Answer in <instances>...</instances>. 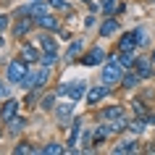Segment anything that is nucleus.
<instances>
[{"label": "nucleus", "instance_id": "nucleus-1", "mask_svg": "<svg viewBox=\"0 0 155 155\" xmlns=\"http://www.w3.org/2000/svg\"><path fill=\"white\" fill-rule=\"evenodd\" d=\"M124 79V66L121 61H118V55L110 58V61H105V68H103V84H116V82H121Z\"/></svg>", "mask_w": 155, "mask_h": 155}, {"label": "nucleus", "instance_id": "nucleus-2", "mask_svg": "<svg viewBox=\"0 0 155 155\" xmlns=\"http://www.w3.org/2000/svg\"><path fill=\"white\" fill-rule=\"evenodd\" d=\"M58 95H68V97L76 103V100L87 97V84H84L82 79H76V82H71V84H61V87H58Z\"/></svg>", "mask_w": 155, "mask_h": 155}, {"label": "nucleus", "instance_id": "nucleus-3", "mask_svg": "<svg viewBox=\"0 0 155 155\" xmlns=\"http://www.w3.org/2000/svg\"><path fill=\"white\" fill-rule=\"evenodd\" d=\"M26 63L18 58V61H11L8 66H5V76H8V82H13V84H21L26 79Z\"/></svg>", "mask_w": 155, "mask_h": 155}, {"label": "nucleus", "instance_id": "nucleus-4", "mask_svg": "<svg viewBox=\"0 0 155 155\" xmlns=\"http://www.w3.org/2000/svg\"><path fill=\"white\" fill-rule=\"evenodd\" d=\"M45 82H48V66H42V68H37V71H29L21 84H24L26 90H40Z\"/></svg>", "mask_w": 155, "mask_h": 155}, {"label": "nucleus", "instance_id": "nucleus-5", "mask_svg": "<svg viewBox=\"0 0 155 155\" xmlns=\"http://www.w3.org/2000/svg\"><path fill=\"white\" fill-rule=\"evenodd\" d=\"M108 92H110V87H108V84L92 87V90H87V103H90V105H97L100 100H105V97H108Z\"/></svg>", "mask_w": 155, "mask_h": 155}, {"label": "nucleus", "instance_id": "nucleus-6", "mask_svg": "<svg viewBox=\"0 0 155 155\" xmlns=\"http://www.w3.org/2000/svg\"><path fill=\"white\" fill-rule=\"evenodd\" d=\"M105 61V50L103 48H92L87 55H82V63L84 66H97V63H103Z\"/></svg>", "mask_w": 155, "mask_h": 155}, {"label": "nucleus", "instance_id": "nucleus-7", "mask_svg": "<svg viewBox=\"0 0 155 155\" xmlns=\"http://www.w3.org/2000/svg\"><path fill=\"white\" fill-rule=\"evenodd\" d=\"M71 116H74V100H71V103H61V105L55 108V118L61 121V126H66Z\"/></svg>", "mask_w": 155, "mask_h": 155}, {"label": "nucleus", "instance_id": "nucleus-8", "mask_svg": "<svg viewBox=\"0 0 155 155\" xmlns=\"http://www.w3.org/2000/svg\"><path fill=\"white\" fill-rule=\"evenodd\" d=\"M16 110H18V100L16 97H11V100H5L3 103V110H0V116H3V121L8 124L13 116H16Z\"/></svg>", "mask_w": 155, "mask_h": 155}, {"label": "nucleus", "instance_id": "nucleus-9", "mask_svg": "<svg viewBox=\"0 0 155 155\" xmlns=\"http://www.w3.org/2000/svg\"><path fill=\"white\" fill-rule=\"evenodd\" d=\"M134 48H137V34H134V32H126L121 40H118V50H121V53H131Z\"/></svg>", "mask_w": 155, "mask_h": 155}, {"label": "nucleus", "instance_id": "nucleus-10", "mask_svg": "<svg viewBox=\"0 0 155 155\" xmlns=\"http://www.w3.org/2000/svg\"><path fill=\"white\" fill-rule=\"evenodd\" d=\"M79 134H82V118H76L74 121V126H71V137H68V153H74L76 150V139H79Z\"/></svg>", "mask_w": 155, "mask_h": 155}, {"label": "nucleus", "instance_id": "nucleus-11", "mask_svg": "<svg viewBox=\"0 0 155 155\" xmlns=\"http://www.w3.org/2000/svg\"><path fill=\"white\" fill-rule=\"evenodd\" d=\"M32 18H18L16 24H13V37H24L26 32H29V29H32Z\"/></svg>", "mask_w": 155, "mask_h": 155}, {"label": "nucleus", "instance_id": "nucleus-12", "mask_svg": "<svg viewBox=\"0 0 155 155\" xmlns=\"http://www.w3.org/2000/svg\"><path fill=\"white\" fill-rule=\"evenodd\" d=\"M21 61H24V63H37V61H40V53L34 50V45H24V48H21Z\"/></svg>", "mask_w": 155, "mask_h": 155}, {"label": "nucleus", "instance_id": "nucleus-13", "mask_svg": "<svg viewBox=\"0 0 155 155\" xmlns=\"http://www.w3.org/2000/svg\"><path fill=\"white\" fill-rule=\"evenodd\" d=\"M103 118H105V121H121V118H126V116H124V108H105V110H103Z\"/></svg>", "mask_w": 155, "mask_h": 155}, {"label": "nucleus", "instance_id": "nucleus-14", "mask_svg": "<svg viewBox=\"0 0 155 155\" xmlns=\"http://www.w3.org/2000/svg\"><path fill=\"white\" fill-rule=\"evenodd\" d=\"M37 24H40L42 29H48V32H55V29H58V18H53L50 13H45V16L37 18Z\"/></svg>", "mask_w": 155, "mask_h": 155}, {"label": "nucleus", "instance_id": "nucleus-15", "mask_svg": "<svg viewBox=\"0 0 155 155\" xmlns=\"http://www.w3.org/2000/svg\"><path fill=\"white\" fill-rule=\"evenodd\" d=\"M134 71H137L142 79L150 76V61H147V58H137V61H134Z\"/></svg>", "mask_w": 155, "mask_h": 155}, {"label": "nucleus", "instance_id": "nucleus-16", "mask_svg": "<svg viewBox=\"0 0 155 155\" xmlns=\"http://www.w3.org/2000/svg\"><path fill=\"white\" fill-rule=\"evenodd\" d=\"M82 48H84V42H82V40H74L71 45H68V50H66V61H74V58L82 53Z\"/></svg>", "mask_w": 155, "mask_h": 155}, {"label": "nucleus", "instance_id": "nucleus-17", "mask_svg": "<svg viewBox=\"0 0 155 155\" xmlns=\"http://www.w3.org/2000/svg\"><path fill=\"white\" fill-rule=\"evenodd\" d=\"M137 150H139L137 142H131V139H129V142H121V145H116V147H113V153H116V155H118V153H137Z\"/></svg>", "mask_w": 155, "mask_h": 155}, {"label": "nucleus", "instance_id": "nucleus-18", "mask_svg": "<svg viewBox=\"0 0 155 155\" xmlns=\"http://www.w3.org/2000/svg\"><path fill=\"white\" fill-rule=\"evenodd\" d=\"M116 29H118V21H116V18H108L105 24L100 26V34H103V37H110V34H113Z\"/></svg>", "mask_w": 155, "mask_h": 155}, {"label": "nucleus", "instance_id": "nucleus-19", "mask_svg": "<svg viewBox=\"0 0 155 155\" xmlns=\"http://www.w3.org/2000/svg\"><path fill=\"white\" fill-rule=\"evenodd\" d=\"M40 45H42L45 53H55V40H53L50 34H42V37H40Z\"/></svg>", "mask_w": 155, "mask_h": 155}, {"label": "nucleus", "instance_id": "nucleus-20", "mask_svg": "<svg viewBox=\"0 0 155 155\" xmlns=\"http://www.w3.org/2000/svg\"><path fill=\"white\" fill-rule=\"evenodd\" d=\"M24 118H18V116H13V118H11V121H8V131H11V134H18V131H21V129H24Z\"/></svg>", "mask_w": 155, "mask_h": 155}, {"label": "nucleus", "instance_id": "nucleus-21", "mask_svg": "<svg viewBox=\"0 0 155 155\" xmlns=\"http://www.w3.org/2000/svg\"><path fill=\"white\" fill-rule=\"evenodd\" d=\"M63 150H66V147H61L58 142H50V145H45V147H42V155H61Z\"/></svg>", "mask_w": 155, "mask_h": 155}, {"label": "nucleus", "instance_id": "nucleus-22", "mask_svg": "<svg viewBox=\"0 0 155 155\" xmlns=\"http://www.w3.org/2000/svg\"><path fill=\"white\" fill-rule=\"evenodd\" d=\"M139 79H142V76H139V74L134 71V74H126V76L121 79V84H124V87H137V84H139Z\"/></svg>", "mask_w": 155, "mask_h": 155}, {"label": "nucleus", "instance_id": "nucleus-23", "mask_svg": "<svg viewBox=\"0 0 155 155\" xmlns=\"http://www.w3.org/2000/svg\"><path fill=\"white\" fill-rule=\"evenodd\" d=\"M145 126H147V121H142V118H137V121H131L129 126H126V129H129L131 134H142V131H145Z\"/></svg>", "mask_w": 155, "mask_h": 155}, {"label": "nucleus", "instance_id": "nucleus-24", "mask_svg": "<svg viewBox=\"0 0 155 155\" xmlns=\"http://www.w3.org/2000/svg\"><path fill=\"white\" fill-rule=\"evenodd\" d=\"M97 8H103V11H108V13H113L116 11V0H92Z\"/></svg>", "mask_w": 155, "mask_h": 155}, {"label": "nucleus", "instance_id": "nucleus-25", "mask_svg": "<svg viewBox=\"0 0 155 155\" xmlns=\"http://www.w3.org/2000/svg\"><path fill=\"white\" fill-rule=\"evenodd\" d=\"M13 153H16V155H34V147L26 145V142H21V145L13 147Z\"/></svg>", "mask_w": 155, "mask_h": 155}, {"label": "nucleus", "instance_id": "nucleus-26", "mask_svg": "<svg viewBox=\"0 0 155 155\" xmlns=\"http://www.w3.org/2000/svg\"><path fill=\"white\" fill-rule=\"evenodd\" d=\"M55 61H58V53H45V55L40 58V63H42V66H48V68L55 63Z\"/></svg>", "mask_w": 155, "mask_h": 155}, {"label": "nucleus", "instance_id": "nucleus-27", "mask_svg": "<svg viewBox=\"0 0 155 155\" xmlns=\"http://www.w3.org/2000/svg\"><path fill=\"white\" fill-rule=\"evenodd\" d=\"M118 61H121V66H134V61H137V58L131 55V53H121V55H118Z\"/></svg>", "mask_w": 155, "mask_h": 155}, {"label": "nucleus", "instance_id": "nucleus-28", "mask_svg": "<svg viewBox=\"0 0 155 155\" xmlns=\"http://www.w3.org/2000/svg\"><path fill=\"white\" fill-rule=\"evenodd\" d=\"M131 108H134V113H137V116H147V108H145V103L134 100V103H131Z\"/></svg>", "mask_w": 155, "mask_h": 155}, {"label": "nucleus", "instance_id": "nucleus-29", "mask_svg": "<svg viewBox=\"0 0 155 155\" xmlns=\"http://www.w3.org/2000/svg\"><path fill=\"white\" fill-rule=\"evenodd\" d=\"M134 34H137V45H147V34H145V29H134Z\"/></svg>", "mask_w": 155, "mask_h": 155}, {"label": "nucleus", "instance_id": "nucleus-30", "mask_svg": "<svg viewBox=\"0 0 155 155\" xmlns=\"http://www.w3.org/2000/svg\"><path fill=\"white\" fill-rule=\"evenodd\" d=\"M58 95V92H55ZM55 95H48V97L42 100V108H45V110H50V108H53V103H55Z\"/></svg>", "mask_w": 155, "mask_h": 155}, {"label": "nucleus", "instance_id": "nucleus-31", "mask_svg": "<svg viewBox=\"0 0 155 155\" xmlns=\"http://www.w3.org/2000/svg\"><path fill=\"white\" fill-rule=\"evenodd\" d=\"M5 26H8V16H0V32H3Z\"/></svg>", "mask_w": 155, "mask_h": 155}, {"label": "nucleus", "instance_id": "nucleus-32", "mask_svg": "<svg viewBox=\"0 0 155 155\" xmlns=\"http://www.w3.org/2000/svg\"><path fill=\"white\" fill-rule=\"evenodd\" d=\"M5 97V87H3V82H0V100Z\"/></svg>", "mask_w": 155, "mask_h": 155}, {"label": "nucleus", "instance_id": "nucleus-33", "mask_svg": "<svg viewBox=\"0 0 155 155\" xmlns=\"http://www.w3.org/2000/svg\"><path fill=\"white\" fill-rule=\"evenodd\" d=\"M0 48H3V37H0Z\"/></svg>", "mask_w": 155, "mask_h": 155}, {"label": "nucleus", "instance_id": "nucleus-34", "mask_svg": "<svg viewBox=\"0 0 155 155\" xmlns=\"http://www.w3.org/2000/svg\"><path fill=\"white\" fill-rule=\"evenodd\" d=\"M153 61H155V50H153Z\"/></svg>", "mask_w": 155, "mask_h": 155}, {"label": "nucleus", "instance_id": "nucleus-35", "mask_svg": "<svg viewBox=\"0 0 155 155\" xmlns=\"http://www.w3.org/2000/svg\"><path fill=\"white\" fill-rule=\"evenodd\" d=\"M84 3H92V0H84Z\"/></svg>", "mask_w": 155, "mask_h": 155}, {"label": "nucleus", "instance_id": "nucleus-36", "mask_svg": "<svg viewBox=\"0 0 155 155\" xmlns=\"http://www.w3.org/2000/svg\"><path fill=\"white\" fill-rule=\"evenodd\" d=\"M32 3H37V0H32Z\"/></svg>", "mask_w": 155, "mask_h": 155}]
</instances>
